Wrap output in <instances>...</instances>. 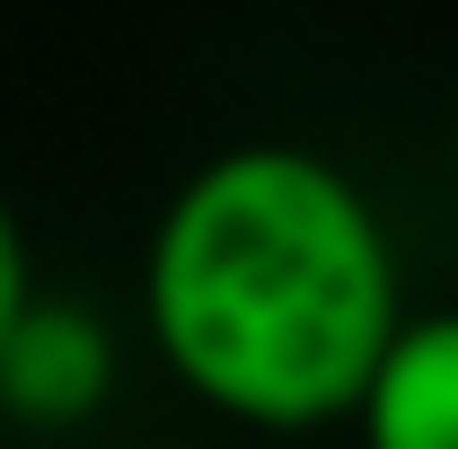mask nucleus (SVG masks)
Listing matches in <instances>:
<instances>
[{"instance_id":"f257e3e1","label":"nucleus","mask_w":458,"mask_h":449,"mask_svg":"<svg viewBox=\"0 0 458 449\" xmlns=\"http://www.w3.org/2000/svg\"><path fill=\"white\" fill-rule=\"evenodd\" d=\"M397 326L405 291L388 221L318 150H221L159 212L150 335L229 423L309 432L361 414Z\"/></svg>"},{"instance_id":"f03ea898","label":"nucleus","mask_w":458,"mask_h":449,"mask_svg":"<svg viewBox=\"0 0 458 449\" xmlns=\"http://www.w3.org/2000/svg\"><path fill=\"white\" fill-rule=\"evenodd\" d=\"M114 388V343L98 318H80L71 300H36L18 318V335L0 352V414L36 423V432H62L80 414H98Z\"/></svg>"},{"instance_id":"7ed1b4c3","label":"nucleus","mask_w":458,"mask_h":449,"mask_svg":"<svg viewBox=\"0 0 458 449\" xmlns=\"http://www.w3.org/2000/svg\"><path fill=\"white\" fill-rule=\"evenodd\" d=\"M352 423L361 449H458V309L405 318Z\"/></svg>"},{"instance_id":"20e7f679","label":"nucleus","mask_w":458,"mask_h":449,"mask_svg":"<svg viewBox=\"0 0 458 449\" xmlns=\"http://www.w3.org/2000/svg\"><path fill=\"white\" fill-rule=\"evenodd\" d=\"M36 300H45V291H36V256H27V229H18L9 194H0V352H9L18 318H27Z\"/></svg>"}]
</instances>
